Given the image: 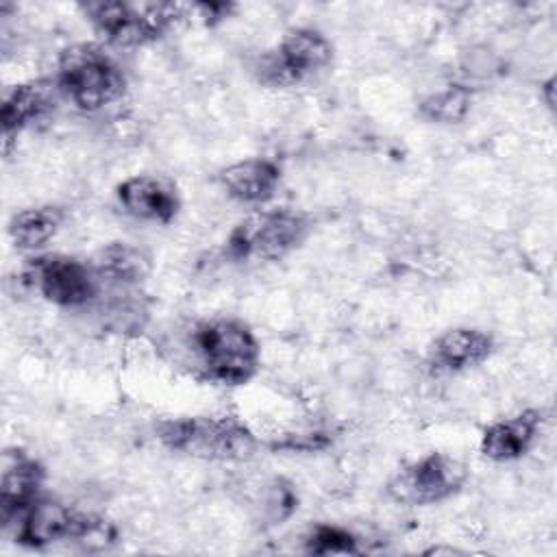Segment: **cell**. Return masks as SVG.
Returning a JSON list of instances; mask_svg holds the SVG:
<instances>
[{"label":"cell","mask_w":557,"mask_h":557,"mask_svg":"<svg viewBox=\"0 0 557 557\" xmlns=\"http://www.w3.org/2000/svg\"><path fill=\"white\" fill-rule=\"evenodd\" d=\"M194 374L218 385H244L261 366V346L252 329L237 318H209L191 324L187 337Z\"/></svg>","instance_id":"cell-1"},{"label":"cell","mask_w":557,"mask_h":557,"mask_svg":"<svg viewBox=\"0 0 557 557\" xmlns=\"http://www.w3.org/2000/svg\"><path fill=\"white\" fill-rule=\"evenodd\" d=\"M157 440L172 453L202 461H246L259 440L235 416H183L157 424Z\"/></svg>","instance_id":"cell-2"},{"label":"cell","mask_w":557,"mask_h":557,"mask_svg":"<svg viewBox=\"0 0 557 557\" xmlns=\"http://www.w3.org/2000/svg\"><path fill=\"white\" fill-rule=\"evenodd\" d=\"M57 89L78 111L96 113L117 102L126 91L120 63L98 44H74L59 54Z\"/></svg>","instance_id":"cell-3"},{"label":"cell","mask_w":557,"mask_h":557,"mask_svg":"<svg viewBox=\"0 0 557 557\" xmlns=\"http://www.w3.org/2000/svg\"><path fill=\"white\" fill-rule=\"evenodd\" d=\"M81 9L100 39L117 48L148 46L161 39L178 17H185V4L174 2L96 0Z\"/></svg>","instance_id":"cell-4"},{"label":"cell","mask_w":557,"mask_h":557,"mask_svg":"<svg viewBox=\"0 0 557 557\" xmlns=\"http://www.w3.org/2000/svg\"><path fill=\"white\" fill-rule=\"evenodd\" d=\"M311 231L309 215L281 207L257 211L237 222L224 252L231 261H278L302 246Z\"/></svg>","instance_id":"cell-5"},{"label":"cell","mask_w":557,"mask_h":557,"mask_svg":"<svg viewBox=\"0 0 557 557\" xmlns=\"http://www.w3.org/2000/svg\"><path fill=\"white\" fill-rule=\"evenodd\" d=\"M333 63V44L315 28L287 30L281 41L255 63L257 81L272 89H289L315 81Z\"/></svg>","instance_id":"cell-6"},{"label":"cell","mask_w":557,"mask_h":557,"mask_svg":"<svg viewBox=\"0 0 557 557\" xmlns=\"http://www.w3.org/2000/svg\"><path fill=\"white\" fill-rule=\"evenodd\" d=\"M24 283L44 300L63 309H83L102 296L91 263L70 255H37L24 268Z\"/></svg>","instance_id":"cell-7"},{"label":"cell","mask_w":557,"mask_h":557,"mask_svg":"<svg viewBox=\"0 0 557 557\" xmlns=\"http://www.w3.org/2000/svg\"><path fill=\"white\" fill-rule=\"evenodd\" d=\"M466 466L440 450L403 466L385 485V494L405 507L437 505L461 490L466 483Z\"/></svg>","instance_id":"cell-8"},{"label":"cell","mask_w":557,"mask_h":557,"mask_svg":"<svg viewBox=\"0 0 557 557\" xmlns=\"http://www.w3.org/2000/svg\"><path fill=\"white\" fill-rule=\"evenodd\" d=\"M15 542L26 548H46L63 540L96 537L107 529L100 516L78 511L61 500L39 496L13 522Z\"/></svg>","instance_id":"cell-9"},{"label":"cell","mask_w":557,"mask_h":557,"mask_svg":"<svg viewBox=\"0 0 557 557\" xmlns=\"http://www.w3.org/2000/svg\"><path fill=\"white\" fill-rule=\"evenodd\" d=\"M46 470L28 450L13 446L2 453L0 463V520L13 527L20 513L39 498Z\"/></svg>","instance_id":"cell-10"},{"label":"cell","mask_w":557,"mask_h":557,"mask_svg":"<svg viewBox=\"0 0 557 557\" xmlns=\"http://www.w3.org/2000/svg\"><path fill=\"white\" fill-rule=\"evenodd\" d=\"M115 198L126 215L141 222L170 224L181 211L178 191L163 176H128L115 187Z\"/></svg>","instance_id":"cell-11"},{"label":"cell","mask_w":557,"mask_h":557,"mask_svg":"<svg viewBox=\"0 0 557 557\" xmlns=\"http://www.w3.org/2000/svg\"><path fill=\"white\" fill-rule=\"evenodd\" d=\"M494 352V337L474 326H455L433 339L426 361L437 374H457L485 363Z\"/></svg>","instance_id":"cell-12"},{"label":"cell","mask_w":557,"mask_h":557,"mask_svg":"<svg viewBox=\"0 0 557 557\" xmlns=\"http://www.w3.org/2000/svg\"><path fill=\"white\" fill-rule=\"evenodd\" d=\"M542 411L524 409L513 416L494 420L481 435V453L490 461L507 463L522 459L535 444L542 431Z\"/></svg>","instance_id":"cell-13"},{"label":"cell","mask_w":557,"mask_h":557,"mask_svg":"<svg viewBox=\"0 0 557 557\" xmlns=\"http://www.w3.org/2000/svg\"><path fill=\"white\" fill-rule=\"evenodd\" d=\"M218 178L233 200L242 205H263L278 191L283 170L272 159L250 157L222 168Z\"/></svg>","instance_id":"cell-14"},{"label":"cell","mask_w":557,"mask_h":557,"mask_svg":"<svg viewBox=\"0 0 557 557\" xmlns=\"http://www.w3.org/2000/svg\"><path fill=\"white\" fill-rule=\"evenodd\" d=\"M59 89L54 78H37V81H26L15 87L4 96L2 109H0V122H2V137L9 141L13 135L20 131L33 126L41 117L50 113L54 107Z\"/></svg>","instance_id":"cell-15"},{"label":"cell","mask_w":557,"mask_h":557,"mask_svg":"<svg viewBox=\"0 0 557 557\" xmlns=\"http://www.w3.org/2000/svg\"><path fill=\"white\" fill-rule=\"evenodd\" d=\"M91 265L98 272L102 287H131L139 285L146 278L150 270V259L141 248L128 242H113L96 255Z\"/></svg>","instance_id":"cell-16"},{"label":"cell","mask_w":557,"mask_h":557,"mask_svg":"<svg viewBox=\"0 0 557 557\" xmlns=\"http://www.w3.org/2000/svg\"><path fill=\"white\" fill-rule=\"evenodd\" d=\"M63 224V211L54 205L28 207L11 215L9 237L17 250L35 252L52 242Z\"/></svg>","instance_id":"cell-17"},{"label":"cell","mask_w":557,"mask_h":557,"mask_svg":"<svg viewBox=\"0 0 557 557\" xmlns=\"http://www.w3.org/2000/svg\"><path fill=\"white\" fill-rule=\"evenodd\" d=\"M472 107V94L463 85H448L424 96L418 104V115L431 124H459Z\"/></svg>","instance_id":"cell-18"},{"label":"cell","mask_w":557,"mask_h":557,"mask_svg":"<svg viewBox=\"0 0 557 557\" xmlns=\"http://www.w3.org/2000/svg\"><path fill=\"white\" fill-rule=\"evenodd\" d=\"M305 550L309 555H357L359 537L337 524H315L305 537Z\"/></svg>","instance_id":"cell-19"},{"label":"cell","mask_w":557,"mask_h":557,"mask_svg":"<svg viewBox=\"0 0 557 557\" xmlns=\"http://www.w3.org/2000/svg\"><path fill=\"white\" fill-rule=\"evenodd\" d=\"M263 518L268 524H283L298 509L296 485L285 476H274L263 492Z\"/></svg>","instance_id":"cell-20"},{"label":"cell","mask_w":557,"mask_h":557,"mask_svg":"<svg viewBox=\"0 0 557 557\" xmlns=\"http://www.w3.org/2000/svg\"><path fill=\"white\" fill-rule=\"evenodd\" d=\"M540 89H542V94H544V100H546L548 109H555V96H553V91H555V78L550 76Z\"/></svg>","instance_id":"cell-21"}]
</instances>
